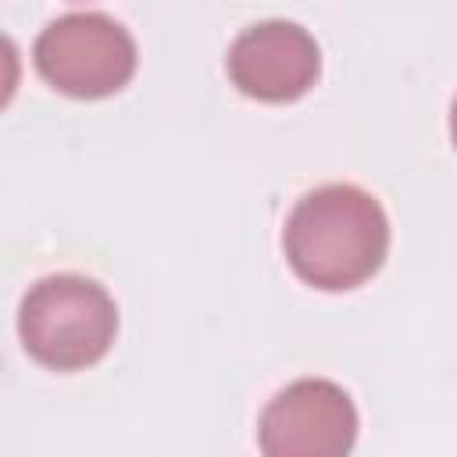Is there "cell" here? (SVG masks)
Returning a JSON list of instances; mask_svg holds the SVG:
<instances>
[{"label": "cell", "instance_id": "cell-1", "mask_svg": "<svg viewBox=\"0 0 457 457\" xmlns=\"http://www.w3.org/2000/svg\"><path fill=\"white\" fill-rule=\"evenodd\" d=\"M282 250L307 286L343 293L382 268L389 250V218L361 186L332 182L296 200L282 228Z\"/></svg>", "mask_w": 457, "mask_h": 457}, {"label": "cell", "instance_id": "cell-2", "mask_svg": "<svg viewBox=\"0 0 457 457\" xmlns=\"http://www.w3.org/2000/svg\"><path fill=\"white\" fill-rule=\"evenodd\" d=\"M18 336L32 361L54 371L96 364L118 336L111 293L86 275H46L18 307Z\"/></svg>", "mask_w": 457, "mask_h": 457}, {"label": "cell", "instance_id": "cell-3", "mask_svg": "<svg viewBox=\"0 0 457 457\" xmlns=\"http://www.w3.org/2000/svg\"><path fill=\"white\" fill-rule=\"evenodd\" d=\"M39 75L64 96L100 100L136 75V39L107 14L82 11L50 21L32 46Z\"/></svg>", "mask_w": 457, "mask_h": 457}, {"label": "cell", "instance_id": "cell-4", "mask_svg": "<svg viewBox=\"0 0 457 457\" xmlns=\"http://www.w3.org/2000/svg\"><path fill=\"white\" fill-rule=\"evenodd\" d=\"M357 443V407L328 378H296L278 389L257 421L268 457H343Z\"/></svg>", "mask_w": 457, "mask_h": 457}, {"label": "cell", "instance_id": "cell-5", "mask_svg": "<svg viewBox=\"0 0 457 457\" xmlns=\"http://www.w3.org/2000/svg\"><path fill=\"white\" fill-rule=\"evenodd\" d=\"M225 68L243 96L264 104H289L318 82L321 50L303 25L271 18L243 29L232 39Z\"/></svg>", "mask_w": 457, "mask_h": 457}, {"label": "cell", "instance_id": "cell-6", "mask_svg": "<svg viewBox=\"0 0 457 457\" xmlns=\"http://www.w3.org/2000/svg\"><path fill=\"white\" fill-rule=\"evenodd\" d=\"M18 79H21L18 46L0 32V111L11 104V96H14V89H18Z\"/></svg>", "mask_w": 457, "mask_h": 457}]
</instances>
